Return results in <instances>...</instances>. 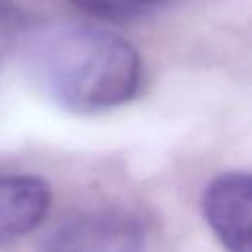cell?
Masks as SVG:
<instances>
[{
    "label": "cell",
    "instance_id": "cell-2",
    "mask_svg": "<svg viewBox=\"0 0 252 252\" xmlns=\"http://www.w3.org/2000/svg\"><path fill=\"white\" fill-rule=\"evenodd\" d=\"M203 215L226 252H252V173L213 179L203 193Z\"/></svg>",
    "mask_w": 252,
    "mask_h": 252
},
{
    "label": "cell",
    "instance_id": "cell-1",
    "mask_svg": "<svg viewBox=\"0 0 252 252\" xmlns=\"http://www.w3.org/2000/svg\"><path fill=\"white\" fill-rule=\"evenodd\" d=\"M35 85L73 112H100L128 102L142 81L138 51L106 30L55 24L28 45Z\"/></svg>",
    "mask_w": 252,
    "mask_h": 252
},
{
    "label": "cell",
    "instance_id": "cell-5",
    "mask_svg": "<svg viewBox=\"0 0 252 252\" xmlns=\"http://www.w3.org/2000/svg\"><path fill=\"white\" fill-rule=\"evenodd\" d=\"M79 8L104 18H130L138 16L163 0H71Z\"/></svg>",
    "mask_w": 252,
    "mask_h": 252
},
{
    "label": "cell",
    "instance_id": "cell-4",
    "mask_svg": "<svg viewBox=\"0 0 252 252\" xmlns=\"http://www.w3.org/2000/svg\"><path fill=\"white\" fill-rule=\"evenodd\" d=\"M51 191L43 179L0 175V244L32 232L47 215Z\"/></svg>",
    "mask_w": 252,
    "mask_h": 252
},
{
    "label": "cell",
    "instance_id": "cell-3",
    "mask_svg": "<svg viewBox=\"0 0 252 252\" xmlns=\"http://www.w3.org/2000/svg\"><path fill=\"white\" fill-rule=\"evenodd\" d=\"M45 252H144V230L124 213H87L61 224Z\"/></svg>",
    "mask_w": 252,
    "mask_h": 252
},
{
    "label": "cell",
    "instance_id": "cell-6",
    "mask_svg": "<svg viewBox=\"0 0 252 252\" xmlns=\"http://www.w3.org/2000/svg\"><path fill=\"white\" fill-rule=\"evenodd\" d=\"M24 32V16L12 0H0V65L18 47Z\"/></svg>",
    "mask_w": 252,
    "mask_h": 252
}]
</instances>
